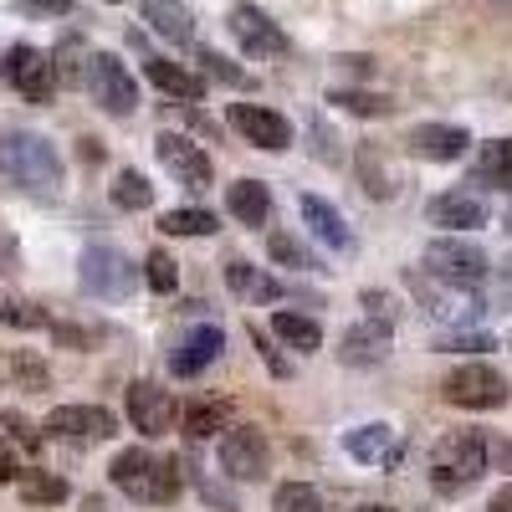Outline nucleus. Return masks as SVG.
<instances>
[{
	"instance_id": "obj_1",
	"label": "nucleus",
	"mask_w": 512,
	"mask_h": 512,
	"mask_svg": "<svg viewBox=\"0 0 512 512\" xmlns=\"http://www.w3.org/2000/svg\"><path fill=\"white\" fill-rule=\"evenodd\" d=\"M0 169H6V180L36 200H52L67 180L62 169V154L47 134H26V128H16V134L0 139Z\"/></svg>"
},
{
	"instance_id": "obj_2",
	"label": "nucleus",
	"mask_w": 512,
	"mask_h": 512,
	"mask_svg": "<svg viewBox=\"0 0 512 512\" xmlns=\"http://www.w3.org/2000/svg\"><path fill=\"white\" fill-rule=\"evenodd\" d=\"M497 451L502 446L492 441V431H451V436H441L436 451H431V487L441 497H456L466 487H477Z\"/></svg>"
},
{
	"instance_id": "obj_3",
	"label": "nucleus",
	"mask_w": 512,
	"mask_h": 512,
	"mask_svg": "<svg viewBox=\"0 0 512 512\" xmlns=\"http://www.w3.org/2000/svg\"><path fill=\"white\" fill-rule=\"evenodd\" d=\"M108 477H113V487H118L123 497L149 502V507L175 502L180 487H185L180 461H175V456H159V451H149V446H128V451H118L113 466H108Z\"/></svg>"
},
{
	"instance_id": "obj_4",
	"label": "nucleus",
	"mask_w": 512,
	"mask_h": 512,
	"mask_svg": "<svg viewBox=\"0 0 512 512\" xmlns=\"http://www.w3.org/2000/svg\"><path fill=\"white\" fill-rule=\"evenodd\" d=\"M420 272L436 277L441 287L477 292V287L487 282V256H482V246H472V241H451V236H446V241H431V246H425Z\"/></svg>"
},
{
	"instance_id": "obj_5",
	"label": "nucleus",
	"mask_w": 512,
	"mask_h": 512,
	"mask_svg": "<svg viewBox=\"0 0 512 512\" xmlns=\"http://www.w3.org/2000/svg\"><path fill=\"white\" fill-rule=\"evenodd\" d=\"M272 466V441L262 425H226L221 431V472L231 482H262Z\"/></svg>"
},
{
	"instance_id": "obj_6",
	"label": "nucleus",
	"mask_w": 512,
	"mask_h": 512,
	"mask_svg": "<svg viewBox=\"0 0 512 512\" xmlns=\"http://www.w3.org/2000/svg\"><path fill=\"white\" fill-rule=\"evenodd\" d=\"M441 400L456 405V410H502L507 405V379L492 369V364H461L446 374L441 384Z\"/></svg>"
},
{
	"instance_id": "obj_7",
	"label": "nucleus",
	"mask_w": 512,
	"mask_h": 512,
	"mask_svg": "<svg viewBox=\"0 0 512 512\" xmlns=\"http://www.w3.org/2000/svg\"><path fill=\"white\" fill-rule=\"evenodd\" d=\"M77 277H82V287H88L93 297H103V303H118V297H128V292H134V282H139L134 262H128L118 246H103V241L82 251Z\"/></svg>"
},
{
	"instance_id": "obj_8",
	"label": "nucleus",
	"mask_w": 512,
	"mask_h": 512,
	"mask_svg": "<svg viewBox=\"0 0 512 512\" xmlns=\"http://www.w3.org/2000/svg\"><path fill=\"white\" fill-rule=\"evenodd\" d=\"M88 93H93V103L103 108V113H113V118H128L139 108V82L128 77V67L113 57V52H93L88 57Z\"/></svg>"
},
{
	"instance_id": "obj_9",
	"label": "nucleus",
	"mask_w": 512,
	"mask_h": 512,
	"mask_svg": "<svg viewBox=\"0 0 512 512\" xmlns=\"http://www.w3.org/2000/svg\"><path fill=\"white\" fill-rule=\"evenodd\" d=\"M226 26H231V36L241 41V52H246V57H256V62H282V57H287V31H282L267 11H256L251 0L231 6Z\"/></svg>"
},
{
	"instance_id": "obj_10",
	"label": "nucleus",
	"mask_w": 512,
	"mask_h": 512,
	"mask_svg": "<svg viewBox=\"0 0 512 512\" xmlns=\"http://www.w3.org/2000/svg\"><path fill=\"white\" fill-rule=\"evenodd\" d=\"M0 77H6L26 103H52L57 98V67L36 47H11L6 62H0Z\"/></svg>"
},
{
	"instance_id": "obj_11",
	"label": "nucleus",
	"mask_w": 512,
	"mask_h": 512,
	"mask_svg": "<svg viewBox=\"0 0 512 512\" xmlns=\"http://www.w3.org/2000/svg\"><path fill=\"white\" fill-rule=\"evenodd\" d=\"M231 128H236V134H241L246 144L267 149V154L292 149V123H287L282 113L262 108V103H231Z\"/></svg>"
},
{
	"instance_id": "obj_12",
	"label": "nucleus",
	"mask_w": 512,
	"mask_h": 512,
	"mask_svg": "<svg viewBox=\"0 0 512 512\" xmlns=\"http://www.w3.org/2000/svg\"><path fill=\"white\" fill-rule=\"evenodd\" d=\"M113 431H118V420L103 405H57L47 415V436L57 441H108Z\"/></svg>"
},
{
	"instance_id": "obj_13",
	"label": "nucleus",
	"mask_w": 512,
	"mask_h": 512,
	"mask_svg": "<svg viewBox=\"0 0 512 512\" xmlns=\"http://www.w3.org/2000/svg\"><path fill=\"white\" fill-rule=\"evenodd\" d=\"M128 420H134L139 436H169L175 431V400H169V390H159V384L139 379L128 384Z\"/></svg>"
},
{
	"instance_id": "obj_14",
	"label": "nucleus",
	"mask_w": 512,
	"mask_h": 512,
	"mask_svg": "<svg viewBox=\"0 0 512 512\" xmlns=\"http://www.w3.org/2000/svg\"><path fill=\"white\" fill-rule=\"evenodd\" d=\"M154 144H159V164H164L185 190H205V185H210V175H216V169H210L205 149H195V144L180 139V134H159Z\"/></svg>"
},
{
	"instance_id": "obj_15",
	"label": "nucleus",
	"mask_w": 512,
	"mask_h": 512,
	"mask_svg": "<svg viewBox=\"0 0 512 512\" xmlns=\"http://www.w3.org/2000/svg\"><path fill=\"white\" fill-rule=\"evenodd\" d=\"M425 216H431V226H446V231H477L487 226V200L477 190H446L431 200Z\"/></svg>"
},
{
	"instance_id": "obj_16",
	"label": "nucleus",
	"mask_w": 512,
	"mask_h": 512,
	"mask_svg": "<svg viewBox=\"0 0 512 512\" xmlns=\"http://www.w3.org/2000/svg\"><path fill=\"white\" fill-rule=\"evenodd\" d=\"M405 144H410V154H415V159H436V164H451V159H461V154H466L472 134H466V128H456V123H420V128H415V134H410Z\"/></svg>"
},
{
	"instance_id": "obj_17",
	"label": "nucleus",
	"mask_w": 512,
	"mask_h": 512,
	"mask_svg": "<svg viewBox=\"0 0 512 512\" xmlns=\"http://www.w3.org/2000/svg\"><path fill=\"white\" fill-rule=\"evenodd\" d=\"M221 349H226V333H221L216 323H200V328H190V338L175 349L169 369H175L180 379H195L205 364H216V359H221Z\"/></svg>"
},
{
	"instance_id": "obj_18",
	"label": "nucleus",
	"mask_w": 512,
	"mask_h": 512,
	"mask_svg": "<svg viewBox=\"0 0 512 512\" xmlns=\"http://www.w3.org/2000/svg\"><path fill=\"white\" fill-rule=\"evenodd\" d=\"M344 451L364 466H379V461H395L400 451V436H395V425H384V420H369V425H354V431L344 436Z\"/></svg>"
},
{
	"instance_id": "obj_19",
	"label": "nucleus",
	"mask_w": 512,
	"mask_h": 512,
	"mask_svg": "<svg viewBox=\"0 0 512 512\" xmlns=\"http://www.w3.org/2000/svg\"><path fill=\"white\" fill-rule=\"evenodd\" d=\"M0 379H6L11 390H26V395L52 390V369H47V359L31 354V349H0Z\"/></svg>"
},
{
	"instance_id": "obj_20",
	"label": "nucleus",
	"mask_w": 512,
	"mask_h": 512,
	"mask_svg": "<svg viewBox=\"0 0 512 512\" xmlns=\"http://www.w3.org/2000/svg\"><path fill=\"white\" fill-rule=\"evenodd\" d=\"M144 72H149V82H154L164 98H180V103H200L205 98V77H195L190 67L169 62V57H149Z\"/></svg>"
},
{
	"instance_id": "obj_21",
	"label": "nucleus",
	"mask_w": 512,
	"mask_h": 512,
	"mask_svg": "<svg viewBox=\"0 0 512 512\" xmlns=\"http://www.w3.org/2000/svg\"><path fill=\"white\" fill-rule=\"evenodd\" d=\"M303 221H308V231H313L328 251H354V236H349L344 216H338L323 195H303Z\"/></svg>"
},
{
	"instance_id": "obj_22",
	"label": "nucleus",
	"mask_w": 512,
	"mask_h": 512,
	"mask_svg": "<svg viewBox=\"0 0 512 512\" xmlns=\"http://www.w3.org/2000/svg\"><path fill=\"white\" fill-rule=\"evenodd\" d=\"M390 333L395 328H384V323H359V328H349L344 333V349H338V359H344V364H379L384 359V349H390Z\"/></svg>"
},
{
	"instance_id": "obj_23",
	"label": "nucleus",
	"mask_w": 512,
	"mask_h": 512,
	"mask_svg": "<svg viewBox=\"0 0 512 512\" xmlns=\"http://www.w3.org/2000/svg\"><path fill=\"white\" fill-rule=\"evenodd\" d=\"M226 205H231V216H236L241 226H267V216H272V190H267L262 180H236V185H226Z\"/></svg>"
},
{
	"instance_id": "obj_24",
	"label": "nucleus",
	"mask_w": 512,
	"mask_h": 512,
	"mask_svg": "<svg viewBox=\"0 0 512 512\" xmlns=\"http://www.w3.org/2000/svg\"><path fill=\"white\" fill-rule=\"evenodd\" d=\"M226 287L236 297H246V303H272V297H282V287L267 272H256L246 256H226Z\"/></svg>"
},
{
	"instance_id": "obj_25",
	"label": "nucleus",
	"mask_w": 512,
	"mask_h": 512,
	"mask_svg": "<svg viewBox=\"0 0 512 512\" xmlns=\"http://www.w3.org/2000/svg\"><path fill=\"white\" fill-rule=\"evenodd\" d=\"M144 21H149L164 41H180V47L195 36V16L180 6V0H144Z\"/></svg>"
},
{
	"instance_id": "obj_26",
	"label": "nucleus",
	"mask_w": 512,
	"mask_h": 512,
	"mask_svg": "<svg viewBox=\"0 0 512 512\" xmlns=\"http://www.w3.org/2000/svg\"><path fill=\"white\" fill-rule=\"evenodd\" d=\"M477 180L492 190H512V139H487L477 149Z\"/></svg>"
},
{
	"instance_id": "obj_27",
	"label": "nucleus",
	"mask_w": 512,
	"mask_h": 512,
	"mask_svg": "<svg viewBox=\"0 0 512 512\" xmlns=\"http://www.w3.org/2000/svg\"><path fill=\"white\" fill-rule=\"evenodd\" d=\"M272 333L282 338L287 349H318V344H323V328H318V318H308V313H292V308L272 313Z\"/></svg>"
},
{
	"instance_id": "obj_28",
	"label": "nucleus",
	"mask_w": 512,
	"mask_h": 512,
	"mask_svg": "<svg viewBox=\"0 0 512 512\" xmlns=\"http://www.w3.org/2000/svg\"><path fill=\"white\" fill-rule=\"evenodd\" d=\"M226 425H231V405L226 400H200V405L185 410V436L190 441H210L216 431H226Z\"/></svg>"
},
{
	"instance_id": "obj_29",
	"label": "nucleus",
	"mask_w": 512,
	"mask_h": 512,
	"mask_svg": "<svg viewBox=\"0 0 512 512\" xmlns=\"http://www.w3.org/2000/svg\"><path fill=\"white\" fill-rule=\"evenodd\" d=\"M328 103H338L344 113H354V118H390L400 103L395 98H384V93H364V88H333L328 93Z\"/></svg>"
},
{
	"instance_id": "obj_30",
	"label": "nucleus",
	"mask_w": 512,
	"mask_h": 512,
	"mask_svg": "<svg viewBox=\"0 0 512 512\" xmlns=\"http://www.w3.org/2000/svg\"><path fill=\"white\" fill-rule=\"evenodd\" d=\"M159 231H169V236H216L221 221L210 216V210H164Z\"/></svg>"
},
{
	"instance_id": "obj_31",
	"label": "nucleus",
	"mask_w": 512,
	"mask_h": 512,
	"mask_svg": "<svg viewBox=\"0 0 512 512\" xmlns=\"http://www.w3.org/2000/svg\"><path fill=\"white\" fill-rule=\"evenodd\" d=\"M16 482H21V497L36 502V507H57V502H67V482H62L57 472H21Z\"/></svg>"
},
{
	"instance_id": "obj_32",
	"label": "nucleus",
	"mask_w": 512,
	"mask_h": 512,
	"mask_svg": "<svg viewBox=\"0 0 512 512\" xmlns=\"http://www.w3.org/2000/svg\"><path fill=\"white\" fill-rule=\"evenodd\" d=\"M0 328H21V333H31V328H52V318L41 313L36 303H26V297L0 292Z\"/></svg>"
},
{
	"instance_id": "obj_33",
	"label": "nucleus",
	"mask_w": 512,
	"mask_h": 512,
	"mask_svg": "<svg viewBox=\"0 0 512 512\" xmlns=\"http://www.w3.org/2000/svg\"><path fill=\"white\" fill-rule=\"evenodd\" d=\"M149 200H154V185L139 175V169H123V175L113 180V205L118 210H149Z\"/></svg>"
},
{
	"instance_id": "obj_34",
	"label": "nucleus",
	"mask_w": 512,
	"mask_h": 512,
	"mask_svg": "<svg viewBox=\"0 0 512 512\" xmlns=\"http://www.w3.org/2000/svg\"><path fill=\"white\" fill-rule=\"evenodd\" d=\"M267 251H272L277 267H297V272L318 267V256H313L303 241H297V236H287V231H272V236H267Z\"/></svg>"
},
{
	"instance_id": "obj_35",
	"label": "nucleus",
	"mask_w": 512,
	"mask_h": 512,
	"mask_svg": "<svg viewBox=\"0 0 512 512\" xmlns=\"http://www.w3.org/2000/svg\"><path fill=\"white\" fill-rule=\"evenodd\" d=\"M88 47H82V41L77 36H67L62 41V47L52 52V67H57V82H82V77H88Z\"/></svg>"
},
{
	"instance_id": "obj_36",
	"label": "nucleus",
	"mask_w": 512,
	"mask_h": 512,
	"mask_svg": "<svg viewBox=\"0 0 512 512\" xmlns=\"http://www.w3.org/2000/svg\"><path fill=\"white\" fill-rule=\"evenodd\" d=\"M354 169L364 175V190L374 195V200H384V195H395V180L379 169V149H359V159H354Z\"/></svg>"
},
{
	"instance_id": "obj_37",
	"label": "nucleus",
	"mask_w": 512,
	"mask_h": 512,
	"mask_svg": "<svg viewBox=\"0 0 512 512\" xmlns=\"http://www.w3.org/2000/svg\"><path fill=\"white\" fill-rule=\"evenodd\" d=\"M277 512H323V497L308 482H282L277 487Z\"/></svg>"
},
{
	"instance_id": "obj_38",
	"label": "nucleus",
	"mask_w": 512,
	"mask_h": 512,
	"mask_svg": "<svg viewBox=\"0 0 512 512\" xmlns=\"http://www.w3.org/2000/svg\"><path fill=\"white\" fill-rule=\"evenodd\" d=\"M431 349L436 354H487L497 344H492V333H436Z\"/></svg>"
},
{
	"instance_id": "obj_39",
	"label": "nucleus",
	"mask_w": 512,
	"mask_h": 512,
	"mask_svg": "<svg viewBox=\"0 0 512 512\" xmlns=\"http://www.w3.org/2000/svg\"><path fill=\"white\" fill-rule=\"evenodd\" d=\"M144 277L154 292H175L180 287V272H175V256L169 251H149V262H144Z\"/></svg>"
},
{
	"instance_id": "obj_40",
	"label": "nucleus",
	"mask_w": 512,
	"mask_h": 512,
	"mask_svg": "<svg viewBox=\"0 0 512 512\" xmlns=\"http://www.w3.org/2000/svg\"><path fill=\"white\" fill-rule=\"evenodd\" d=\"M195 62L210 72V77H221V82H231V88H251V72H241L236 62H226L221 52H195Z\"/></svg>"
},
{
	"instance_id": "obj_41",
	"label": "nucleus",
	"mask_w": 512,
	"mask_h": 512,
	"mask_svg": "<svg viewBox=\"0 0 512 512\" xmlns=\"http://www.w3.org/2000/svg\"><path fill=\"white\" fill-rule=\"evenodd\" d=\"M364 308H369V318H374V323H384V328H395V323H400V303H395L390 292H379V287H369V292H364Z\"/></svg>"
},
{
	"instance_id": "obj_42",
	"label": "nucleus",
	"mask_w": 512,
	"mask_h": 512,
	"mask_svg": "<svg viewBox=\"0 0 512 512\" xmlns=\"http://www.w3.org/2000/svg\"><path fill=\"white\" fill-rule=\"evenodd\" d=\"M21 477V466H16V451H11V441L0 436V487H11Z\"/></svg>"
},
{
	"instance_id": "obj_43",
	"label": "nucleus",
	"mask_w": 512,
	"mask_h": 512,
	"mask_svg": "<svg viewBox=\"0 0 512 512\" xmlns=\"http://www.w3.org/2000/svg\"><path fill=\"white\" fill-rule=\"evenodd\" d=\"M6 431H11V436H16V441H21L26 451H36V436H31V425H26V420H21L16 410H6Z\"/></svg>"
},
{
	"instance_id": "obj_44",
	"label": "nucleus",
	"mask_w": 512,
	"mask_h": 512,
	"mask_svg": "<svg viewBox=\"0 0 512 512\" xmlns=\"http://www.w3.org/2000/svg\"><path fill=\"white\" fill-rule=\"evenodd\" d=\"M26 11H41V16H67L72 11V0H21Z\"/></svg>"
},
{
	"instance_id": "obj_45",
	"label": "nucleus",
	"mask_w": 512,
	"mask_h": 512,
	"mask_svg": "<svg viewBox=\"0 0 512 512\" xmlns=\"http://www.w3.org/2000/svg\"><path fill=\"white\" fill-rule=\"evenodd\" d=\"M16 256H21L16 236H11V231H0V272H11V267H16Z\"/></svg>"
},
{
	"instance_id": "obj_46",
	"label": "nucleus",
	"mask_w": 512,
	"mask_h": 512,
	"mask_svg": "<svg viewBox=\"0 0 512 512\" xmlns=\"http://www.w3.org/2000/svg\"><path fill=\"white\" fill-rule=\"evenodd\" d=\"M256 344H262V338H256ZM262 364H267V369H272V374H282V379H287V374H292V364H287V359H282V354H277V349H267V344H262Z\"/></svg>"
},
{
	"instance_id": "obj_47",
	"label": "nucleus",
	"mask_w": 512,
	"mask_h": 512,
	"mask_svg": "<svg viewBox=\"0 0 512 512\" xmlns=\"http://www.w3.org/2000/svg\"><path fill=\"white\" fill-rule=\"evenodd\" d=\"M487 512H512V482L492 492V502H487Z\"/></svg>"
},
{
	"instance_id": "obj_48",
	"label": "nucleus",
	"mask_w": 512,
	"mask_h": 512,
	"mask_svg": "<svg viewBox=\"0 0 512 512\" xmlns=\"http://www.w3.org/2000/svg\"><path fill=\"white\" fill-rule=\"evenodd\" d=\"M354 512H395V507H379V502H369V507H354Z\"/></svg>"
},
{
	"instance_id": "obj_49",
	"label": "nucleus",
	"mask_w": 512,
	"mask_h": 512,
	"mask_svg": "<svg viewBox=\"0 0 512 512\" xmlns=\"http://www.w3.org/2000/svg\"><path fill=\"white\" fill-rule=\"evenodd\" d=\"M82 512H103V502H88V507H82Z\"/></svg>"
},
{
	"instance_id": "obj_50",
	"label": "nucleus",
	"mask_w": 512,
	"mask_h": 512,
	"mask_svg": "<svg viewBox=\"0 0 512 512\" xmlns=\"http://www.w3.org/2000/svg\"><path fill=\"white\" fill-rule=\"evenodd\" d=\"M507 231H512V205H507Z\"/></svg>"
},
{
	"instance_id": "obj_51",
	"label": "nucleus",
	"mask_w": 512,
	"mask_h": 512,
	"mask_svg": "<svg viewBox=\"0 0 512 512\" xmlns=\"http://www.w3.org/2000/svg\"><path fill=\"white\" fill-rule=\"evenodd\" d=\"M108 6H118V0H108Z\"/></svg>"
}]
</instances>
